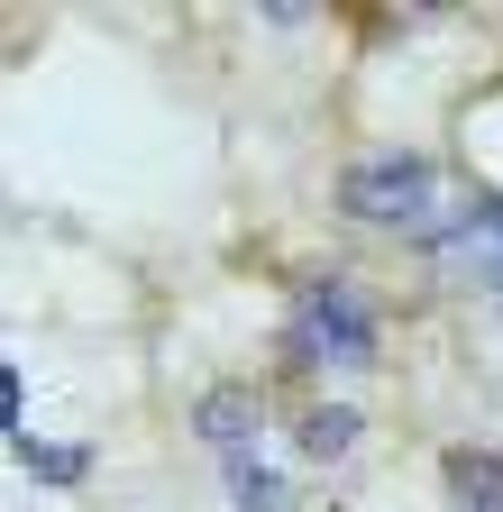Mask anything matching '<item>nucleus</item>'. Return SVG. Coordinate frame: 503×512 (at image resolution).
I'll use <instances>...</instances> for the list:
<instances>
[{"instance_id":"nucleus-1","label":"nucleus","mask_w":503,"mask_h":512,"mask_svg":"<svg viewBox=\"0 0 503 512\" xmlns=\"http://www.w3.org/2000/svg\"><path fill=\"white\" fill-rule=\"evenodd\" d=\"M339 211L357 220V229H385V238H412L421 256L458 229V211H467V192L439 174L430 156H357L348 174H339Z\"/></svg>"},{"instance_id":"nucleus-2","label":"nucleus","mask_w":503,"mask_h":512,"mask_svg":"<svg viewBox=\"0 0 503 512\" xmlns=\"http://www.w3.org/2000/svg\"><path fill=\"white\" fill-rule=\"evenodd\" d=\"M284 348L311 375H366L375 348H385V330H375V302L348 275H302L293 284V311H284Z\"/></svg>"},{"instance_id":"nucleus-3","label":"nucleus","mask_w":503,"mask_h":512,"mask_svg":"<svg viewBox=\"0 0 503 512\" xmlns=\"http://www.w3.org/2000/svg\"><path fill=\"white\" fill-rule=\"evenodd\" d=\"M430 266L449 275V284H467V293H494L503 302V192H467V211H458V229L430 247Z\"/></svg>"},{"instance_id":"nucleus-4","label":"nucleus","mask_w":503,"mask_h":512,"mask_svg":"<svg viewBox=\"0 0 503 512\" xmlns=\"http://www.w3.org/2000/svg\"><path fill=\"white\" fill-rule=\"evenodd\" d=\"M193 421H202V439H211V458H220V467L266 458V394H257V384H211Z\"/></svg>"},{"instance_id":"nucleus-5","label":"nucleus","mask_w":503,"mask_h":512,"mask_svg":"<svg viewBox=\"0 0 503 512\" xmlns=\"http://www.w3.org/2000/svg\"><path fill=\"white\" fill-rule=\"evenodd\" d=\"M439 485H449V512H503V458L494 448H449Z\"/></svg>"},{"instance_id":"nucleus-6","label":"nucleus","mask_w":503,"mask_h":512,"mask_svg":"<svg viewBox=\"0 0 503 512\" xmlns=\"http://www.w3.org/2000/svg\"><path fill=\"white\" fill-rule=\"evenodd\" d=\"M229 512H293V485L266 458H247V467H229Z\"/></svg>"},{"instance_id":"nucleus-7","label":"nucleus","mask_w":503,"mask_h":512,"mask_svg":"<svg viewBox=\"0 0 503 512\" xmlns=\"http://www.w3.org/2000/svg\"><path fill=\"white\" fill-rule=\"evenodd\" d=\"M10 448H19V467L37 485H83L92 476V448H46V439H10Z\"/></svg>"},{"instance_id":"nucleus-8","label":"nucleus","mask_w":503,"mask_h":512,"mask_svg":"<svg viewBox=\"0 0 503 512\" xmlns=\"http://www.w3.org/2000/svg\"><path fill=\"white\" fill-rule=\"evenodd\" d=\"M302 448H311V458H348V448H357V412L348 403H311L302 412Z\"/></svg>"}]
</instances>
